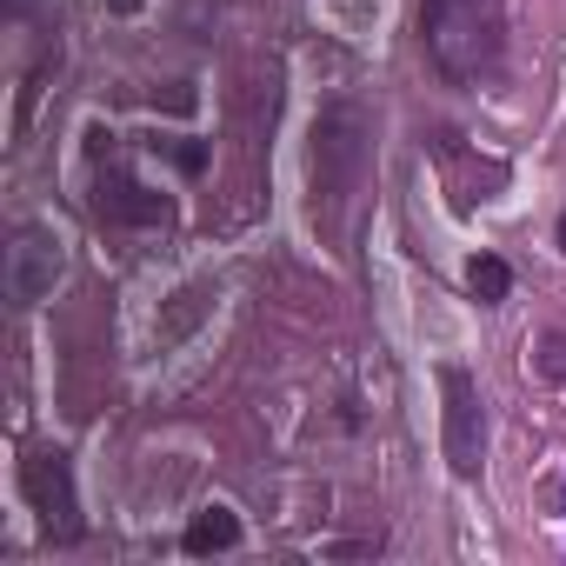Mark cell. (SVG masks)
<instances>
[{"label": "cell", "mask_w": 566, "mask_h": 566, "mask_svg": "<svg viewBox=\"0 0 566 566\" xmlns=\"http://www.w3.org/2000/svg\"><path fill=\"white\" fill-rule=\"evenodd\" d=\"M420 41L447 81H480L500 61V8L493 0H427Z\"/></svg>", "instance_id": "6da1fadb"}, {"label": "cell", "mask_w": 566, "mask_h": 566, "mask_svg": "<svg viewBox=\"0 0 566 566\" xmlns=\"http://www.w3.org/2000/svg\"><path fill=\"white\" fill-rule=\"evenodd\" d=\"M360 160H367V120L354 107H327L314 120V207H340L360 180Z\"/></svg>", "instance_id": "7a4b0ae2"}, {"label": "cell", "mask_w": 566, "mask_h": 566, "mask_svg": "<svg viewBox=\"0 0 566 566\" xmlns=\"http://www.w3.org/2000/svg\"><path fill=\"white\" fill-rule=\"evenodd\" d=\"M440 447H447V467L460 480L480 473V453H486V413H480V387L467 367H440Z\"/></svg>", "instance_id": "3957f363"}, {"label": "cell", "mask_w": 566, "mask_h": 566, "mask_svg": "<svg viewBox=\"0 0 566 566\" xmlns=\"http://www.w3.org/2000/svg\"><path fill=\"white\" fill-rule=\"evenodd\" d=\"M21 493H28V506L41 513V526H48L54 539H74V533H81V500H74V467H67V453H54V447L21 453Z\"/></svg>", "instance_id": "277c9868"}, {"label": "cell", "mask_w": 566, "mask_h": 566, "mask_svg": "<svg viewBox=\"0 0 566 566\" xmlns=\"http://www.w3.org/2000/svg\"><path fill=\"white\" fill-rule=\"evenodd\" d=\"M94 207H101V220H114V227H154V220H167V200L147 193V187L127 180V174H101Z\"/></svg>", "instance_id": "5b68a950"}, {"label": "cell", "mask_w": 566, "mask_h": 566, "mask_svg": "<svg viewBox=\"0 0 566 566\" xmlns=\"http://www.w3.org/2000/svg\"><path fill=\"white\" fill-rule=\"evenodd\" d=\"M233 539H240V520H233L227 506H207V513L187 520V539H180V546H187L193 559H207V553H227Z\"/></svg>", "instance_id": "8992f818"}, {"label": "cell", "mask_w": 566, "mask_h": 566, "mask_svg": "<svg viewBox=\"0 0 566 566\" xmlns=\"http://www.w3.org/2000/svg\"><path fill=\"white\" fill-rule=\"evenodd\" d=\"M467 287H473V301H480V307H493V301H506V287H513V273H506V260L480 253V260L467 266Z\"/></svg>", "instance_id": "52a82bcc"}, {"label": "cell", "mask_w": 566, "mask_h": 566, "mask_svg": "<svg viewBox=\"0 0 566 566\" xmlns=\"http://www.w3.org/2000/svg\"><path fill=\"white\" fill-rule=\"evenodd\" d=\"M539 374H546V380H559V387H566V327H559V334H546V340H539Z\"/></svg>", "instance_id": "ba28073f"}, {"label": "cell", "mask_w": 566, "mask_h": 566, "mask_svg": "<svg viewBox=\"0 0 566 566\" xmlns=\"http://www.w3.org/2000/svg\"><path fill=\"white\" fill-rule=\"evenodd\" d=\"M174 160H180L187 174H200V167H207V154H200V147H174Z\"/></svg>", "instance_id": "9c48e42d"}, {"label": "cell", "mask_w": 566, "mask_h": 566, "mask_svg": "<svg viewBox=\"0 0 566 566\" xmlns=\"http://www.w3.org/2000/svg\"><path fill=\"white\" fill-rule=\"evenodd\" d=\"M140 8V0H107V14H134Z\"/></svg>", "instance_id": "30bf717a"}, {"label": "cell", "mask_w": 566, "mask_h": 566, "mask_svg": "<svg viewBox=\"0 0 566 566\" xmlns=\"http://www.w3.org/2000/svg\"><path fill=\"white\" fill-rule=\"evenodd\" d=\"M559 253H566V213H559Z\"/></svg>", "instance_id": "8fae6325"}]
</instances>
